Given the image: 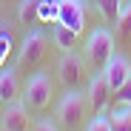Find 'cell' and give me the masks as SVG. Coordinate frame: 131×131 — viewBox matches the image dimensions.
Instances as JSON below:
<instances>
[{
    "instance_id": "cell-1",
    "label": "cell",
    "mask_w": 131,
    "mask_h": 131,
    "mask_svg": "<svg viewBox=\"0 0 131 131\" xmlns=\"http://www.w3.org/2000/svg\"><path fill=\"white\" fill-rule=\"evenodd\" d=\"M111 57H114V37H111V31L108 29L91 31L89 40H85V60H89V66L103 71Z\"/></svg>"
},
{
    "instance_id": "cell-2",
    "label": "cell",
    "mask_w": 131,
    "mask_h": 131,
    "mask_svg": "<svg viewBox=\"0 0 131 131\" xmlns=\"http://www.w3.org/2000/svg\"><path fill=\"white\" fill-rule=\"evenodd\" d=\"M20 97H23V105L29 111H43L49 105V100H51V80H49V74H43V71L31 74L26 80Z\"/></svg>"
},
{
    "instance_id": "cell-3",
    "label": "cell",
    "mask_w": 131,
    "mask_h": 131,
    "mask_svg": "<svg viewBox=\"0 0 131 131\" xmlns=\"http://www.w3.org/2000/svg\"><path fill=\"white\" fill-rule=\"evenodd\" d=\"M85 105H89V97L80 94V89H69V94H66L57 105V120L60 125L66 128H77L85 117Z\"/></svg>"
},
{
    "instance_id": "cell-4",
    "label": "cell",
    "mask_w": 131,
    "mask_h": 131,
    "mask_svg": "<svg viewBox=\"0 0 131 131\" xmlns=\"http://www.w3.org/2000/svg\"><path fill=\"white\" fill-rule=\"evenodd\" d=\"M46 49H49V40L43 31H29L23 46H20V54H17V66L20 69H34V66L46 57Z\"/></svg>"
},
{
    "instance_id": "cell-5",
    "label": "cell",
    "mask_w": 131,
    "mask_h": 131,
    "mask_svg": "<svg viewBox=\"0 0 131 131\" xmlns=\"http://www.w3.org/2000/svg\"><path fill=\"white\" fill-rule=\"evenodd\" d=\"M85 57L80 54H71V51H66L60 66H57V74H60V83L66 85V89H80L83 80H85Z\"/></svg>"
},
{
    "instance_id": "cell-6",
    "label": "cell",
    "mask_w": 131,
    "mask_h": 131,
    "mask_svg": "<svg viewBox=\"0 0 131 131\" xmlns=\"http://www.w3.org/2000/svg\"><path fill=\"white\" fill-rule=\"evenodd\" d=\"M85 97H89V105H91V111H94V114H103L105 108H108V103H111V97H114V89L108 85L105 71H97V74L89 80Z\"/></svg>"
},
{
    "instance_id": "cell-7",
    "label": "cell",
    "mask_w": 131,
    "mask_h": 131,
    "mask_svg": "<svg viewBox=\"0 0 131 131\" xmlns=\"http://www.w3.org/2000/svg\"><path fill=\"white\" fill-rule=\"evenodd\" d=\"M85 0H57V23L69 26L77 34L85 29Z\"/></svg>"
},
{
    "instance_id": "cell-8",
    "label": "cell",
    "mask_w": 131,
    "mask_h": 131,
    "mask_svg": "<svg viewBox=\"0 0 131 131\" xmlns=\"http://www.w3.org/2000/svg\"><path fill=\"white\" fill-rule=\"evenodd\" d=\"M29 128H31L29 108L23 103H9L3 114V131H29Z\"/></svg>"
},
{
    "instance_id": "cell-9",
    "label": "cell",
    "mask_w": 131,
    "mask_h": 131,
    "mask_svg": "<svg viewBox=\"0 0 131 131\" xmlns=\"http://www.w3.org/2000/svg\"><path fill=\"white\" fill-rule=\"evenodd\" d=\"M105 77H108V85L114 89V94L120 91V85L131 77V63H128V57H123V54H114L111 60H108V66H105Z\"/></svg>"
},
{
    "instance_id": "cell-10",
    "label": "cell",
    "mask_w": 131,
    "mask_h": 131,
    "mask_svg": "<svg viewBox=\"0 0 131 131\" xmlns=\"http://www.w3.org/2000/svg\"><path fill=\"white\" fill-rule=\"evenodd\" d=\"M20 97V83H17V71L6 69V71H0V103H14Z\"/></svg>"
},
{
    "instance_id": "cell-11",
    "label": "cell",
    "mask_w": 131,
    "mask_h": 131,
    "mask_svg": "<svg viewBox=\"0 0 131 131\" xmlns=\"http://www.w3.org/2000/svg\"><path fill=\"white\" fill-rule=\"evenodd\" d=\"M108 120H111V131H131V103H114L111 114H108Z\"/></svg>"
},
{
    "instance_id": "cell-12",
    "label": "cell",
    "mask_w": 131,
    "mask_h": 131,
    "mask_svg": "<svg viewBox=\"0 0 131 131\" xmlns=\"http://www.w3.org/2000/svg\"><path fill=\"white\" fill-rule=\"evenodd\" d=\"M77 31H71L69 26H63V23H57L54 29H51V40H54V46L57 49H63V51H71L74 49V43H77Z\"/></svg>"
},
{
    "instance_id": "cell-13",
    "label": "cell",
    "mask_w": 131,
    "mask_h": 131,
    "mask_svg": "<svg viewBox=\"0 0 131 131\" xmlns=\"http://www.w3.org/2000/svg\"><path fill=\"white\" fill-rule=\"evenodd\" d=\"M117 37L123 43V49H131V0L123 6V12L117 17Z\"/></svg>"
},
{
    "instance_id": "cell-14",
    "label": "cell",
    "mask_w": 131,
    "mask_h": 131,
    "mask_svg": "<svg viewBox=\"0 0 131 131\" xmlns=\"http://www.w3.org/2000/svg\"><path fill=\"white\" fill-rule=\"evenodd\" d=\"M97 9L108 23H117V17L123 12V0H97Z\"/></svg>"
},
{
    "instance_id": "cell-15",
    "label": "cell",
    "mask_w": 131,
    "mask_h": 131,
    "mask_svg": "<svg viewBox=\"0 0 131 131\" xmlns=\"http://www.w3.org/2000/svg\"><path fill=\"white\" fill-rule=\"evenodd\" d=\"M37 6H40V0H23V3H20V12H17V20L20 23H31V20L37 17Z\"/></svg>"
},
{
    "instance_id": "cell-16",
    "label": "cell",
    "mask_w": 131,
    "mask_h": 131,
    "mask_svg": "<svg viewBox=\"0 0 131 131\" xmlns=\"http://www.w3.org/2000/svg\"><path fill=\"white\" fill-rule=\"evenodd\" d=\"M37 20H43V23H57V0H54L51 6L40 0V6H37Z\"/></svg>"
},
{
    "instance_id": "cell-17",
    "label": "cell",
    "mask_w": 131,
    "mask_h": 131,
    "mask_svg": "<svg viewBox=\"0 0 131 131\" xmlns=\"http://www.w3.org/2000/svg\"><path fill=\"white\" fill-rule=\"evenodd\" d=\"M85 131H111V120L103 117V114H94V120L89 123V128Z\"/></svg>"
},
{
    "instance_id": "cell-18",
    "label": "cell",
    "mask_w": 131,
    "mask_h": 131,
    "mask_svg": "<svg viewBox=\"0 0 131 131\" xmlns=\"http://www.w3.org/2000/svg\"><path fill=\"white\" fill-rule=\"evenodd\" d=\"M114 97H117L120 103H131V77H128V80H125V83L120 85V91H117Z\"/></svg>"
},
{
    "instance_id": "cell-19",
    "label": "cell",
    "mask_w": 131,
    "mask_h": 131,
    "mask_svg": "<svg viewBox=\"0 0 131 131\" xmlns=\"http://www.w3.org/2000/svg\"><path fill=\"white\" fill-rule=\"evenodd\" d=\"M34 131H60V128H57L51 120H43V123H37V125H34Z\"/></svg>"
}]
</instances>
